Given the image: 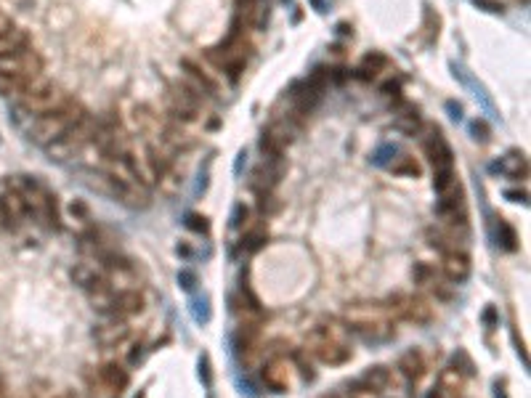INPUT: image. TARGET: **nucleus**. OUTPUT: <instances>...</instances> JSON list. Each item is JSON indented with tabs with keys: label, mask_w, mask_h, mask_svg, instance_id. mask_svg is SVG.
Wrapping results in <instances>:
<instances>
[{
	"label": "nucleus",
	"mask_w": 531,
	"mask_h": 398,
	"mask_svg": "<svg viewBox=\"0 0 531 398\" xmlns=\"http://www.w3.org/2000/svg\"><path fill=\"white\" fill-rule=\"evenodd\" d=\"M348 327L343 324V319H321L314 330L309 332L306 337V354L311 358H316L321 364H330V366H340L345 361H351V345H348Z\"/></svg>",
	"instance_id": "1"
},
{
	"label": "nucleus",
	"mask_w": 531,
	"mask_h": 398,
	"mask_svg": "<svg viewBox=\"0 0 531 398\" xmlns=\"http://www.w3.org/2000/svg\"><path fill=\"white\" fill-rule=\"evenodd\" d=\"M343 324L348 327V332H354L364 340H375V343L390 340L396 332V319L386 303H372V300L351 303L343 313Z\"/></svg>",
	"instance_id": "2"
},
{
	"label": "nucleus",
	"mask_w": 531,
	"mask_h": 398,
	"mask_svg": "<svg viewBox=\"0 0 531 398\" xmlns=\"http://www.w3.org/2000/svg\"><path fill=\"white\" fill-rule=\"evenodd\" d=\"M8 188H13V191L24 199L27 212L35 215L37 221L43 223L45 229H51V231L59 229V207H56V197L43 186V183H40V181H35V178H30V176H16L11 183H8Z\"/></svg>",
	"instance_id": "3"
},
{
	"label": "nucleus",
	"mask_w": 531,
	"mask_h": 398,
	"mask_svg": "<svg viewBox=\"0 0 531 398\" xmlns=\"http://www.w3.org/2000/svg\"><path fill=\"white\" fill-rule=\"evenodd\" d=\"M88 117V111L80 107L78 101H64V107H59L56 111H48V114H40L37 120L32 122L30 128V138L35 144L48 146L54 144L59 135H64L69 128H75L80 122Z\"/></svg>",
	"instance_id": "4"
},
{
	"label": "nucleus",
	"mask_w": 531,
	"mask_h": 398,
	"mask_svg": "<svg viewBox=\"0 0 531 398\" xmlns=\"http://www.w3.org/2000/svg\"><path fill=\"white\" fill-rule=\"evenodd\" d=\"M64 101L66 96L61 93V88L40 75L24 88V93L19 96V107L24 111H30V114H35V117H40V114H48V111H56L59 107H64Z\"/></svg>",
	"instance_id": "5"
},
{
	"label": "nucleus",
	"mask_w": 531,
	"mask_h": 398,
	"mask_svg": "<svg viewBox=\"0 0 531 398\" xmlns=\"http://www.w3.org/2000/svg\"><path fill=\"white\" fill-rule=\"evenodd\" d=\"M93 135H96V125L90 122V117H85L80 125L69 128L64 135H59L54 144H48L45 149H48L51 159H69V157L80 155L93 141Z\"/></svg>",
	"instance_id": "6"
},
{
	"label": "nucleus",
	"mask_w": 531,
	"mask_h": 398,
	"mask_svg": "<svg viewBox=\"0 0 531 398\" xmlns=\"http://www.w3.org/2000/svg\"><path fill=\"white\" fill-rule=\"evenodd\" d=\"M386 306L393 313V319L410 321V324H428L433 319L431 300L422 298V295H404V292H398V295L388 298Z\"/></svg>",
	"instance_id": "7"
},
{
	"label": "nucleus",
	"mask_w": 531,
	"mask_h": 398,
	"mask_svg": "<svg viewBox=\"0 0 531 398\" xmlns=\"http://www.w3.org/2000/svg\"><path fill=\"white\" fill-rule=\"evenodd\" d=\"M199 90L186 85V83H170L167 88V109L178 122H194L199 114Z\"/></svg>",
	"instance_id": "8"
},
{
	"label": "nucleus",
	"mask_w": 531,
	"mask_h": 398,
	"mask_svg": "<svg viewBox=\"0 0 531 398\" xmlns=\"http://www.w3.org/2000/svg\"><path fill=\"white\" fill-rule=\"evenodd\" d=\"M0 72L19 75V78H24V80H37L43 75V59L35 54L32 48H24L19 54L0 59Z\"/></svg>",
	"instance_id": "9"
},
{
	"label": "nucleus",
	"mask_w": 531,
	"mask_h": 398,
	"mask_svg": "<svg viewBox=\"0 0 531 398\" xmlns=\"http://www.w3.org/2000/svg\"><path fill=\"white\" fill-rule=\"evenodd\" d=\"M282 173H285V159L282 157H274V159H266L263 157V162L255 167L253 176H250V188H253L258 197L261 194H271L279 181H282Z\"/></svg>",
	"instance_id": "10"
},
{
	"label": "nucleus",
	"mask_w": 531,
	"mask_h": 398,
	"mask_svg": "<svg viewBox=\"0 0 531 398\" xmlns=\"http://www.w3.org/2000/svg\"><path fill=\"white\" fill-rule=\"evenodd\" d=\"M290 361L285 358V356H271L268 361L263 364V369H261V377H263L266 387H271L274 393H287L290 390Z\"/></svg>",
	"instance_id": "11"
},
{
	"label": "nucleus",
	"mask_w": 531,
	"mask_h": 398,
	"mask_svg": "<svg viewBox=\"0 0 531 398\" xmlns=\"http://www.w3.org/2000/svg\"><path fill=\"white\" fill-rule=\"evenodd\" d=\"M465 380H467V375L457 364L446 366V369H441L438 380H436L431 398H463Z\"/></svg>",
	"instance_id": "12"
},
{
	"label": "nucleus",
	"mask_w": 531,
	"mask_h": 398,
	"mask_svg": "<svg viewBox=\"0 0 531 398\" xmlns=\"http://www.w3.org/2000/svg\"><path fill=\"white\" fill-rule=\"evenodd\" d=\"M425 155L431 159L433 173L436 170H454V155H452V146L443 141V135L438 131H433L428 138H425Z\"/></svg>",
	"instance_id": "13"
},
{
	"label": "nucleus",
	"mask_w": 531,
	"mask_h": 398,
	"mask_svg": "<svg viewBox=\"0 0 531 398\" xmlns=\"http://www.w3.org/2000/svg\"><path fill=\"white\" fill-rule=\"evenodd\" d=\"M128 332H131V327H128V319H117V316H104L99 327L93 330V337H96V343L104 345V348H114V345H120L122 340L128 337Z\"/></svg>",
	"instance_id": "14"
},
{
	"label": "nucleus",
	"mask_w": 531,
	"mask_h": 398,
	"mask_svg": "<svg viewBox=\"0 0 531 398\" xmlns=\"http://www.w3.org/2000/svg\"><path fill=\"white\" fill-rule=\"evenodd\" d=\"M144 310V295L141 289H125V292H114L112 308L107 316H117V319H131L138 316Z\"/></svg>",
	"instance_id": "15"
},
{
	"label": "nucleus",
	"mask_w": 531,
	"mask_h": 398,
	"mask_svg": "<svg viewBox=\"0 0 531 398\" xmlns=\"http://www.w3.org/2000/svg\"><path fill=\"white\" fill-rule=\"evenodd\" d=\"M99 382L112 398H117L125 393V387H128V382H131V375H128V369H125L122 364L109 361V364H104L99 369Z\"/></svg>",
	"instance_id": "16"
},
{
	"label": "nucleus",
	"mask_w": 531,
	"mask_h": 398,
	"mask_svg": "<svg viewBox=\"0 0 531 398\" xmlns=\"http://www.w3.org/2000/svg\"><path fill=\"white\" fill-rule=\"evenodd\" d=\"M72 279H75L85 292H90L93 287H99V284L107 282V277H104V265H101V260H96V258H85V260L75 263V268H72Z\"/></svg>",
	"instance_id": "17"
},
{
	"label": "nucleus",
	"mask_w": 531,
	"mask_h": 398,
	"mask_svg": "<svg viewBox=\"0 0 531 398\" xmlns=\"http://www.w3.org/2000/svg\"><path fill=\"white\" fill-rule=\"evenodd\" d=\"M441 274L449 282L460 284L470 277V258L465 250H452V253H443V263H441Z\"/></svg>",
	"instance_id": "18"
},
{
	"label": "nucleus",
	"mask_w": 531,
	"mask_h": 398,
	"mask_svg": "<svg viewBox=\"0 0 531 398\" xmlns=\"http://www.w3.org/2000/svg\"><path fill=\"white\" fill-rule=\"evenodd\" d=\"M321 96H324V90L316 88V85H311L309 80H306V83H298V85L292 88V93H290L292 107H295L298 114H309V111L316 109V104L321 101Z\"/></svg>",
	"instance_id": "19"
},
{
	"label": "nucleus",
	"mask_w": 531,
	"mask_h": 398,
	"mask_svg": "<svg viewBox=\"0 0 531 398\" xmlns=\"http://www.w3.org/2000/svg\"><path fill=\"white\" fill-rule=\"evenodd\" d=\"M398 375L404 377L407 382H417L425 372H428V361H425V356H422V351H407V354L398 358Z\"/></svg>",
	"instance_id": "20"
},
{
	"label": "nucleus",
	"mask_w": 531,
	"mask_h": 398,
	"mask_svg": "<svg viewBox=\"0 0 531 398\" xmlns=\"http://www.w3.org/2000/svg\"><path fill=\"white\" fill-rule=\"evenodd\" d=\"M0 205H3V212H6V223H8V229H19L24 221H27V205H24V199L13 191V188H8V194H3L0 197Z\"/></svg>",
	"instance_id": "21"
},
{
	"label": "nucleus",
	"mask_w": 531,
	"mask_h": 398,
	"mask_svg": "<svg viewBox=\"0 0 531 398\" xmlns=\"http://www.w3.org/2000/svg\"><path fill=\"white\" fill-rule=\"evenodd\" d=\"M181 66L186 69V75L191 80H194V88L197 90H205V93H215L218 90V85H215V80L202 69V66L194 61V59H181Z\"/></svg>",
	"instance_id": "22"
},
{
	"label": "nucleus",
	"mask_w": 531,
	"mask_h": 398,
	"mask_svg": "<svg viewBox=\"0 0 531 398\" xmlns=\"http://www.w3.org/2000/svg\"><path fill=\"white\" fill-rule=\"evenodd\" d=\"M27 43H30L27 32H24V30H19V27H13L11 32L0 35V59L19 54V51H24V48H30Z\"/></svg>",
	"instance_id": "23"
},
{
	"label": "nucleus",
	"mask_w": 531,
	"mask_h": 398,
	"mask_svg": "<svg viewBox=\"0 0 531 398\" xmlns=\"http://www.w3.org/2000/svg\"><path fill=\"white\" fill-rule=\"evenodd\" d=\"M420 125H422V120L414 107H404V109L396 114V120H393V128L401 131L404 135H414V133L420 131Z\"/></svg>",
	"instance_id": "24"
},
{
	"label": "nucleus",
	"mask_w": 531,
	"mask_h": 398,
	"mask_svg": "<svg viewBox=\"0 0 531 398\" xmlns=\"http://www.w3.org/2000/svg\"><path fill=\"white\" fill-rule=\"evenodd\" d=\"M386 64H388L386 56L377 54V51H372V54H366L364 59H362V66L356 69V78H359V80H372Z\"/></svg>",
	"instance_id": "25"
},
{
	"label": "nucleus",
	"mask_w": 531,
	"mask_h": 398,
	"mask_svg": "<svg viewBox=\"0 0 531 398\" xmlns=\"http://www.w3.org/2000/svg\"><path fill=\"white\" fill-rule=\"evenodd\" d=\"M494 170L505 173L508 178H520L523 173H526V159H523V155H520V152H510L502 162H497V165H494Z\"/></svg>",
	"instance_id": "26"
},
{
	"label": "nucleus",
	"mask_w": 531,
	"mask_h": 398,
	"mask_svg": "<svg viewBox=\"0 0 531 398\" xmlns=\"http://www.w3.org/2000/svg\"><path fill=\"white\" fill-rule=\"evenodd\" d=\"M32 80H24L19 75H8V72H0V96H22L24 88L30 85Z\"/></svg>",
	"instance_id": "27"
},
{
	"label": "nucleus",
	"mask_w": 531,
	"mask_h": 398,
	"mask_svg": "<svg viewBox=\"0 0 531 398\" xmlns=\"http://www.w3.org/2000/svg\"><path fill=\"white\" fill-rule=\"evenodd\" d=\"M258 146H261V152H263L266 159H274V157L285 155V144H282V141H279V138L271 131H263V135H261Z\"/></svg>",
	"instance_id": "28"
},
{
	"label": "nucleus",
	"mask_w": 531,
	"mask_h": 398,
	"mask_svg": "<svg viewBox=\"0 0 531 398\" xmlns=\"http://www.w3.org/2000/svg\"><path fill=\"white\" fill-rule=\"evenodd\" d=\"M390 170H393L396 176H410V178L420 176V165H417V159H414V157H410V155L396 157V159L390 162Z\"/></svg>",
	"instance_id": "29"
},
{
	"label": "nucleus",
	"mask_w": 531,
	"mask_h": 398,
	"mask_svg": "<svg viewBox=\"0 0 531 398\" xmlns=\"http://www.w3.org/2000/svg\"><path fill=\"white\" fill-rule=\"evenodd\" d=\"M338 398H377V393H372L364 382L356 380V382H351V385H345V390Z\"/></svg>",
	"instance_id": "30"
},
{
	"label": "nucleus",
	"mask_w": 531,
	"mask_h": 398,
	"mask_svg": "<svg viewBox=\"0 0 531 398\" xmlns=\"http://www.w3.org/2000/svg\"><path fill=\"white\" fill-rule=\"evenodd\" d=\"M414 282L422 287H433L436 284V268H431L428 263H420L414 268Z\"/></svg>",
	"instance_id": "31"
},
{
	"label": "nucleus",
	"mask_w": 531,
	"mask_h": 398,
	"mask_svg": "<svg viewBox=\"0 0 531 398\" xmlns=\"http://www.w3.org/2000/svg\"><path fill=\"white\" fill-rule=\"evenodd\" d=\"M452 183H457L454 170H436V173H433V186H436V191H438V194H441V191H446Z\"/></svg>",
	"instance_id": "32"
},
{
	"label": "nucleus",
	"mask_w": 531,
	"mask_h": 398,
	"mask_svg": "<svg viewBox=\"0 0 531 398\" xmlns=\"http://www.w3.org/2000/svg\"><path fill=\"white\" fill-rule=\"evenodd\" d=\"M499 242H502L505 250H515V242H518V239H515V231H513V226H510L508 221H502V218H499Z\"/></svg>",
	"instance_id": "33"
},
{
	"label": "nucleus",
	"mask_w": 531,
	"mask_h": 398,
	"mask_svg": "<svg viewBox=\"0 0 531 398\" xmlns=\"http://www.w3.org/2000/svg\"><path fill=\"white\" fill-rule=\"evenodd\" d=\"M295 364H298L300 375L306 377V380H314V366H311V356L306 354V351H298V354H295Z\"/></svg>",
	"instance_id": "34"
},
{
	"label": "nucleus",
	"mask_w": 531,
	"mask_h": 398,
	"mask_svg": "<svg viewBox=\"0 0 531 398\" xmlns=\"http://www.w3.org/2000/svg\"><path fill=\"white\" fill-rule=\"evenodd\" d=\"M380 93H383V99H388V101H401V83H398V80H388L386 85L380 88Z\"/></svg>",
	"instance_id": "35"
},
{
	"label": "nucleus",
	"mask_w": 531,
	"mask_h": 398,
	"mask_svg": "<svg viewBox=\"0 0 531 398\" xmlns=\"http://www.w3.org/2000/svg\"><path fill=\"white\" fill-rule=\"evenodd\" d=\"M470 133H473V138H476V141H481V144H487L489 135H491L487 120H476V122H473V125H470Z\"/></svg>",
	"instance_id": "36"
},
{
	"label": "nucleus",
	"mask_w": 531,
	"mask_h": 398,
	"mask_svg": "<svg viewBox=\"0 0 531 398\" xmlns=\"http://www.w3.org/2000/svg\"><path fill=\"white\" fill-rule=\"evenodd\" d=\"M186 226L191 231H208V218H205V215H197V212H189Z\"/></svg>",
	"instance_id": "37"
},
{
	"label": "nucleus",
	"mask_w": 531,
	"mask_h": 398,
	"mask_svg": "<svg viewBox=\"0 0 531 398\" xmlns=\"http://www.w3.org/2000/svg\"><path fill=\"white\" fill-rule=\"evenodd\" d=\"M13 30V19L8 16V13H3L0 11V35H6V32H11Z\"/></svg>",
	"instance_id": "38"
},
{
	"label": "nucleus",
	"mask_w": 531,
	"mask_h": 398,
	"mask_svg": "<svg viewBox=\"0 0 531 398\" xmlns=\"http://www.w3.org/2000/svg\"><path fill=\"white\" fill-rule=\"evenodd\" d=\"M476 6H487V11H494V13H502V3H497V0H473Z\"/></svg>",
	"instance_id": "39"
},
{
	"label": "nucleus",
	"mask_w": 531,
	"mask_h": 398,
	"mask_svg": "<svg viewBox=\"0 0 531 398\" xmlns=\"http://www.w3.org/2000/svg\"><path fill=\"white\" fill-rule=\"evenodd\" d=\"M505 197L513 202H526V191H505Z\"/></svg>",
	"instance_id": "40"
},
{
	"label": "nucleus",
	"mask_w": 531,
	"mask_h": 398,
	"mask_svg": "<svg viewBox=\"0 0 531 398\" xmlns=\"http://www.w3.org/2000/svg\"><path fill=\"white\" fill-rule=\"evenodd\" d=\"M332 72H335V75H332V80H335V83H343V80H345V69H332Z\"/></svg>",
	"instance_id": "41"
},
{
	"label": "nucleus",
	"mask_w": 531,
	"mask_h": 398,
	"mask_svg": "<svg viewBox=\"0 0 531 398\" xmlns=\"http://www.w3.org/2000/svg\"><path fill=\"white\" fill-rule=\"evenodd\" d=\"M0 229H8V223H6V212H3V205H0Z\"/></svg>",
	"instance_id": "42"
},
{
	"label": "nucleus",
	"mask_w": 531,
	"mask_h": 398,
	"mask_svg": "<svg viewBox=\"0 0 531 398\" xmlns=\"http://www.w3.org/2000/svg\"><path fill=\"white\" fill-rule=\"evenodd\" d=\"M314 6H316V11H324V0H311Z\"/></svg>",
	"instance_id": "43"
},
{
	"label": "nucleus",
	"mask_w": 531,
	"mask_h": 398,
	"mask_svg": "<svg viewBox=\"0 0 531 398\" xmlns=\"http://www.w3.org/2000/svg\"><path fill=\"white\" fill-rule=\"evenodd\" d=\"M6 396V382H3V377H0V398Z\"/></svg>",
	"instance_id": "44"
},
{
	"label": "nucleus",
	"mask_w": 531,
	"mask_h": 398,
	"mask_svg": "<svg viewBox=\"0 0 531 398\" xmlns=\"http://www.w3.org/2000/svg\"><path fill=\"white\" fill-rule=\"evenodd\" d=\"M54 398H69V396H54Z\"/></svg>",
	"instance_id": "45"
},
{
	"label": "nucleus",
	"mask_w": 531,
	"mask_h": 398,
	"mask_svg": "<svg viewBox=\"0 0 531 398\" xmlns=\"http://www.w3.org/2000/svg\"><path fill=\"white\" fill-rule=\"evenodd\" d=\"M324 398H338V396H324Z\"/></svg>",
	"instance_id": "46"
},
{
	"label": "nucleus",
	"mask_w": 531,
	"mask_h": 398,
	"mask_svg": "<svg viewBox=\"0 0 531 398\" xmlns=\"http://www.w3.org/2000/svg\"><path fill=\"white\" fill-rule=\"evenodd\" d=\"M520 3H529V0H520Z\"/></svg>",
	"instance_id": "47"
}]
</instances>
